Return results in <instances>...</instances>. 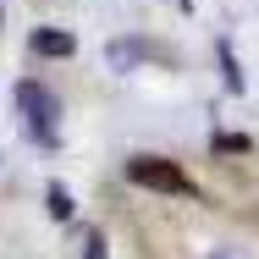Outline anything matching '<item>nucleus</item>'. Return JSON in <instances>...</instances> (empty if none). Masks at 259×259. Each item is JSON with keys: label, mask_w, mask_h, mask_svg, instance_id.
I'll list each match as a JSON object with an SVG mask.
<instances>
[{"label": "nucleus", "mask_w": 259, "mask_h": 259, "mask_svg": "<svg viewBox=\"0 0 259 259\" xmlns=\"http://www.w3.org/2000/svg\"><path fill=\"white\" fill-rule=\"evenodd\" d=\"M17 110H22V127H28L33 144H61V105H55L33 77L17 83Z\"/></svg>", "instance_id": "obj_1"}, {"label": "nucleus", "mask_w": 259, "mask_h": 259, "mask_svg": "<svg viewBox=\"0 0 259 259\" xmlns=\"http://www.w3.org/2000/svg\"><path fill=\"white\" fill-rule=\"evenodd\" d=\"M127 182H138V188H149V193H193V177H188L177 160H160V155L127 160Z\"/></svg>", "instance_id": "obj_2"}, {"label": "nucleus", "mask_w": 259, "mask_h": 259, "mask_svg": "<svg viewBox=\"0 0 259 259\" xmlns=\"http://www.w3.org/2000/svg\"><path fill=\"white\" fill-rule=\"evenodd\" d=\"M33 55H55V61H66V55H77V39H72L66 28H33Z\"/></svg>", "instance_id": "obj_3"}, {"label": "nucleus", "mask_w": 259, "mask_h": 259, "mask_svg": "<svg viewBox=\"0 0 259 259\" xmlns=\"http://www.w3.org/2000/svg\"><path fill=\"white\" fill-rule=\"evenodd\" d=\"M45 209H50L55 221H72V193H66V188H61V182H50V188H45Z\"/></svg>", "instance_id": "obj_4"}, {"label": "nucleus", "mask_w": 259, "mask_h": 259, "mask_svg": "<svg viewBox=\"0 0 259 259\" xmlns=\"http://www.w3.org/2000/svg\"><path fill=\"white\" fill-rule=\"evenodd\" d=\"M221 83H226V94H243V72H237L232 45H221Z\"/></svg>", "instance_id": "obj_5"}, {"label": "nucleus", "mask_w": 259, "mask_h": 259, "mask_svg": "<svg viewBox=\"0 0 259 259\" xmlns=\"http://www.w3.org/2000/svg\"><path fill=\"white\" fill-rule=\"evenodd\" d=\"M243 149H248L243 133H221V138H215V155H243Z\"/></svg>", "instance_id": "obj_6"}, {"label": "nucleus", "mask_w": 259, "mask_h": 259, "mask_svg": "<svg viewBox=\"0 0 259 259\" xmlns=\"http://www.w3.org/2000/svg\"><path fill=\"white\" fill-rule=\"evenodd\" d=\"M83 259H105V237L100 232H83Z\"/></svg>", "instance_id": "obj_7"}, {"label": "nucleus", "mask_w": 259, "mask_h": 259, "mask_svg": "<svg viewBox=\"0 0 259 259\" xmlns=\"http://www.w3.org/2000/svg\"><path fill=\"white\" fill-rule=\"evenodd\" d=\"M204 259H248V254H237V248H215V254H204Z\"/></svg>", "instance_id": "obj_8"}]
</instances>
